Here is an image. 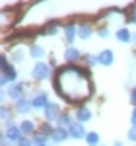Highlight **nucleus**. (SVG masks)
<instances>
[{"instance_id": "obj_1", "label": "nucleus", "mask_w": 136, "mask_h": 146, "mask_svg": "<svg viewBox=\"0 0 136 146\" xmlns=\"http://www.w3.org/2000/svg\"><path fill=\"white\" fill-rule=\"evenodd\" d=\"M55 90L60 92V96L68 101H82L90 98V76L86 70L74 66H64L57 72L55 78Z\"/></svg>"}, {"instance_id": "obj_2", "label": "nucleus", "mask_w": 136, "mask_h": 146, "mask_svg": "<svg viewBox=\"0 0 136 146\" xmlns=\"http://www.w3.org/2000/svg\"><path fill=\"white\" fill-rule=\"evenodd\" d=\"M0 68H2V76H0V84L2 86H8V84H16V80H18V72H16V68L8 64V58L6 55H2L0 58Z\"/></svg>"}, {"instance_id": "obj_3", "label": "nucleus", "mask_w": 136, "mask_h": 146, "mask_svg": "<svg viewBox=\"0 0 136 146\" xmlns=\"http://www.w3.org/2000/svg\"><path fill=\"white\" fill-rule=\"evenodd\" d=\"M4 135H6V138L10 140V142H20L22 140V127H18V125L14 123V121H6V127H4Z\"/></svg>"}, {"instance_id": "obj_4", "label": "nucleus", "mask_w": 136, "mask_h": 146, "mask_svg": "<svg viewBox=\"0 0 136 146\" xmlns=\"http://www.w3.org/2000/svg\"><path fill=\"white\" fill-rule=\"evenodd\" d=\"M49 74H51V68H49V64L43 62V60H39L33 66V70H31V76H33L35 80H45Z\"/></svg>"}, {"instance_id": "obj_5", "label": "nucleus", "mask_w": 136, "mask_h": 146, "mask_svg": "<svg viewBox=\"0 0 136 146\" xmlns=\"http://www.w3.org/2000/svg\"><path fill=\"white\" fill-rule=\"evenodd\" d=\"M23 84H10V88H8V92H6V98H12V100H22V96H23Z\"/></svg>"}, {"instance_id": "obj_6", "label": "nucleus", "mask_w": 136, "mask_h": 146, "mask_svg": "<svg viewBox=\"0 0 136 146\" xmlns=\"http://www.w3.org/2000/svg\"><path fill=\"white\" fill-rule=\"evenodd\" d=\"M43 113H45L47 121H58V117H60V109H58L57 103H49L45 109H43Z\"/></svg>"}, {"instance_id": "obj_7", "label": "nucleus", "mask_w": 136, "mask_h": 146, "mask_svg": "<svg viewBox=\"0 0 136 146\" xmlns=\"http://www.w3.org/2000/svg\"><path fill=\"white\" fill-rule=\"evenodd\" d=\"M68 133H70L72 138H86V129H84V125L80 123V121L70 125L68 127Z\"/></svg>"}, {"instance_id": "obj_8", "label": "nucleus", "mask_w": 136, "mask_h": 146, "mask_svg": "<svg viewBox=\"0 0 136 146\" xmlns=\"http://www.w3.org/2000/svg\"><path fill=\"white\" fill-rule=\"evenodd\" d=\"M31 103H33V107H37V109H45L47 105H49V96H47L45 92H41V94L33 96Z\"/></svg>"}, {"instance_id": "obj_9", "label": "nucleus", "mask_w": 136, "mask_h": 146, "mask_svg": "<svg viewBox=\"0 0 136 146\" xmlns=\"http://www.w3.org/2000/svg\"><path fill=\"white\" fill-rule=\"evenodd\" d=\"M33 109V103L31 100H27V98H22V100L16 101V113H27Z\"/></svg>"}, {"instance_id": "obj_10", "label": "nucleus", "mask_w": 136, "mask_h": 146, "mask_svg": "<svg viewBox=\"0 0 136 146\" xmlns=\"http://www.w3.org/2000/svg\"><path fill=\"white\" fill-rule=\"evenodd\" d=\"M99 64H105V66H111V64H113V51H111V49H105V51H101V53H99Z\"/></svg>"}, {"instance_id": "obj_11", "label": "nucleus", "mask_w": 136, "mask_h": 146, "mask_svg": "<svg viewBox=\"0 0 136 146\" xmlns=\"http://www.w3.org/2000/svg\"><path fill=\"white\" fill-rule=\"evenodd\" d=\"M68 136H70V133H68V131H66V129H64V127H57V129H55V133H53V136H51V138H53L55 142H62V140H66Z\"/></svg>"}, {"instance_id": "obj_12", "label": "nucleus", "mask_w": 136, "mask_h": 146, "mask_svg": "<svg viewBox=\"0 0 136 146\" xmlns=\"http://www.w3.org/2000/svg\"><path fill=\"white\" fill-rule=\"evenodd\" d=\"M76 35H78V27H76L74 23H68L66 27H64V37H66V41L68 43H74Z\"/></svg>"}, {"instance_id": "obj_13", "label": "nucleus", "mask_w": 136, "mask_h": 146, "mask_svg": "<svg viewBox=\"0 0 136 146\" xmlns=\"http://www.w3.org/2000/svg\"><path fill=\"white\" fill-rule=\"evenodd\" d=\"M64 58L70 60V62H72V60H78L80 58V51L76 49V47H68L66 51H64Z\"/></svg>"}, {"instance_id": "obj_14", "label": "nucleus", "mask_w": 136, "mask_h": 146, "mask_svg": "<svg viewBox=\"0 0 136 146\" xmlns=\"http://www.w3.org/2000/svg\"><path fill=\"white\" fill-rule=\"evenodd\" d=\"M76 119H78L80 123H86V121H90L91 119V111L90 109H86V107H82L76 111Z\"/></svg>"}, {"instance_id": "obj_15", "label": "nucleus", "mask_w": 136, "mask_h": 146, "mask_svg": "<svg viewBox=\"0 0 136 146\" xmlns=\"http://www.w3.org/2000/svg\"><path fill=\"white\" fill-rule=\"evenodd\" d=\"M117 39H119L121 43H128V41H132V35H130V31H128L126 27H123V29L117 31Z\"/></svg>"}, {"instance_id": "obj_16", "label": "nucleus", "mask_w": 136, "mask_h": 146, "mask_svg": "<svg viewBox=\"0 0 136 146\" xmlns=\"http://www.w3.org/2000/svg\"><path fill=\"white\" fill-rule=\"evenodd\" d=\"M78 37L80 39H90L91 37V27L88 25V23H82L78 27Z\"/></svg>"}, {"instance_id": "obj_17", "label": "nucleus", "mask_w": 136, "mask_h": 146, "mask_svg": "<svg viewBox=\"0 0 136 146\" xmlns=\"http://www.w3.org/2000/svg\"><path fill=\"white\" fill-rule=\"evenodd\" d=\"M86 142H88V146H99V135L97 133H88Z\"/></svg>"}, {"instance_id": "obj_18", "label": "nucleus", "mask_w": 136, "mask_h": 146, "mask_svg": "<svg viewBox=\"0 0 136 146\" xmlns=\"http://www.w3.org/2000/svg\"><path fill=\"white\" fill-rule=\"evenodd\" d=\"M20 127H22V133H23V135H33V131H35V125L31 123V121H23Z\"/></svg>"}, {"instance_id": "obj_19", "label": "nucleus", "mask_w": 136, "mask_h": 146, "mask_svg": "<svg viewBox=\"0 0 136 146\" xmlns=\"http://www.w3.org/2000/svg\"><path fill=\"white\" fill-rule=\"evenodd\" d=\"M57 123H58V127H64V129H66V127H70V125H72V117L64 113V115H60V117H58Z\"/></svg>"}, {"instance_id": "obj_20", "label": "nucleus", "mask_w": 136, "mask_h": 146, "mask_svg": "<svg viewBox=\"0 0 136 146\" xmlns=\"http://www.w3.org/2000/svg\"><path fill=\"white\" fill-rule=\"evenodd\" d=\"M33 144H35V146H43V144H47V136H45V135H41V133L33 135Z\"/></svg>"}, {"instance_id": "obj_21", "label": "nucleus", "mask_w": 136, "mask_h": 146, "mask_svg": "<svg viewBox=\"0 0 136 146\" xmlns=\"http://www.w3.org/2000/svg\"><path fill=\"white\" fill-rule=\"evenodd\" d=\"M29 53H31V56H33V58H41V56L45 55V49H41V47L33 45V47H31V51H29Z\"/></svg>"}, {"instance_id": "obj_22", "label": "nucleus", "mask_w": 136, "mask_h": 146, "mask_svg": "<svg viewBox=\"0 0 136 146\" xmlns=\"http://www.w3.org/2000/svg\"><path fill=\"white\" fill-rule=\"evenodd\" d=\"M53 133H55V129L51 127L49 123L43 125V129H41V135H45V136H53Z\"/></svg>"}, {"instance_id": "obj_23", "label": "nucleus", "mask_w": 136, "mask_h": 146, "mask_svg": "<svg viewBox=\"0 0 136 146\" xmlns=\"http://www.w3.org/2000/svg\"><path fill=\"white\" fill-rule=\"evenodd\" d=\"M86 60H88V64H90V66L99 64V56H95V55H88V56H86Z\"/></svg>"}, {"instance_id": "obj_24", "label": "nucleus", "mask_w": 136, "mask_h": 146, "mask_svg": "<svg viewBox=\"0 0 136 146\" xmlns=\"http://www.w3.org/2000/svg\"><path fill=\"white\" fill-rule=\"evenodd\" d=\"M57 27H58V23H57V22L49 23V27H47V33H45V35H55V31H57Z\"/></svg>"}, {"instance_id": "obj_25", "label": "nucleus", "mask_w": 136, "mask_h": 146, "mask_svg": "<svg viewBox=\"0 0 136 146\" xmlns=\"http://www.w3.org/2000/svg\"><path fill=\"white\" fill-rule=\"evenodd\" d=\"M18 146H35V144H33V138H22L18 142Z\"/></svg>"}, {"instance_id": "obj_26", "label": "nucleus", "mask_w": 136, "mask_h": 146, "mask_svg": "<svg viewBox=\"0 0 136 146\" xmlns=\"http://www.w3.org/2000/svg\"><path fill=\"white\" fill-rule=\"evenodd\" d=\"M22 58H23V53H22V51H20V49H18V51H16V53L12 55V60H14V62H20Z\"/></svg>"}, {"instance_id": "obj_27", "label": "nucleus", "mask_w": 136, "mask_h": 146, "mask_svg": "<svg viewBox=\"0 0 136 146\" xmlns=\"http://www.w3.org/2000/svg\"><path fill=\"white\" fill-rule=\"evenodd\" d=\"M128 138H130L132 142H136V127H132V129L128 131Z\"/></svg>"}, {"instance_id": "obj_28", "label": "nucleus", "mask_w": 136, "mask_h": 146, "mask_svg": "<svg viewBox=\"0 0 136 146\" xmlns=\"http://www.w3.org/2000/svg\"><path fill=\"white\" fill-rule=\"evenodd\" d=\"M99 37L107 39V37H109V29H107V27H101V29H99Z\"/></svg>"}, {"instance_id": "obj_29", "label": "nucleus", "mask_w": 136, "mask_h": 146, "mask_svg": "<svg viewBox=\"0 0 136 146\" xmlns=\"http://www.w3.org/2000/svg\"><path fill=\"white\" fill-rule=\"evenodd\" d=\"M8 117H10V109H8V107H2V119L8 121Z\"/></svg>"}, {"instance_id": "obj_30", "label": "nucleus", "mask_w": 136, "mask_h": 146, "mask_svg": "<svg viewBox=\"0 0 136 146\" xmlns=\"http://www.w3.org/2000/svg\"><path fill=\"white\" fill-rule=\"evenodd\" d=\"M0 140H2V146H10V140L6 138V135H4V133H2V138H0Z\"/></svg>"}, {"instance_id": "obj_31", "label": "nucleus", "mask_w": 136, "mask_h": 146, "mask_svg": "<svg viewBox=\"0 0 136 146\" xmlns=\"http://www.w3.org/2000/svg\"><path fill=\"white\" fill-rule=\"evenodd\" d=\"M130 121H132V127H136V109L132 111V115H130Z\"/></svg>"}, {"instance_id": "obj_32", "label": "nucleus", "mask_w": 136, "mask_h": 146, "mask_svg": "<svg viewBox=\"0 0 136 146\" xmlns=\"http://www.w3.org/2000/svg\"><path fill=\"white\" fill-rule=\"evenodd\" d=\"M130 101H132V103H134V105H136V88H134V90H132V96H130Z\"/></svg>"}, {"instance_id": "obj_33", "label": "nucleus", "mask_w": 136, "mask_h": 146, "mask_svg": "<svg viewBox=\"0 0 136 146\" xmlns=\"http://www.w3.org/2000/svg\"><path fill=\"white\" fill-rule=\"evenodd\" d=\"M115 146H123V142H121V140H117V142H115Z\"/></svg>"}, {"instance_id": "obj_34", "label": "nucleus", "mask_w": 136, "mask_h": 146, "mask_svg": "<svg viewBox=\"0 0 136 146\" xmlns=\"http://www.w3.org/2000/svg\"><path fill=\"white\" fill-rule=\"evenodd\" d=\"M132 22L136 23V12H134V14H132Z\"/></svg>"}, {"instance_id": "obj_35", "label": "nucleus", "mask_w": 136, "mask_h": 146, "mask_svg": "<svg viewBox=\"0 0 136 146\" xmlns=\"http://www.w3.org/2000/svg\"><path fill=\"white\" fill-rule=\"evenodd\" d=\"M132 41H134V43H136V33H134V35H132Z\"/></svg>"}, {"instance_id": "obj_36", "label": "nucleus", "mask_w": 136, "mask_h": 146, "mask_svg": "<svg viewBox=\"0 0 136 146\" xmlns=\"http://www.w3.org/2000/svg\"><path fill=\"white\" fill-rule=\"evenodd\" d=\"M43 146H47V144H43Z\"/></svg>"}]
</instances>
